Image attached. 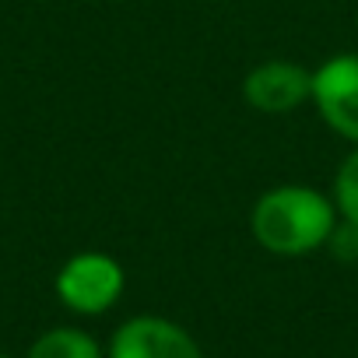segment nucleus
<instances>
[{
	"instance_id": "1",
	"label": "nucleus",
	"mask_w": 358,
	"mask_h": 358,
	"mask_svg": "<svg viewBox=\"0 0 358 358\" xmlns=\"http://www.w3.org/2000/svg\"><path fill=\"white\" fill-rule=\"evenodd\" d=\"M334 197H327L316 187L302 183H281L257 197L250 211L253 239L274 253V257H309L327 246L334 225H337Z\"/></svg>"
},
{
	"instance_id": "2",
	"label": "nucleus",
	"mask_w": 358,
	"mask_h": 358,
	"mask_svg": "<svg viewBox=\"0 0 358 358\" xmlns=\"http://www.w3.org/2000/svg\"><path fill=\"white\" fill-rule=\"evenodd\" d=\"M123 285H127V274L120 260L99 250L74 253L57 271V299L78 316H99L113 309L123 295Z\"/></svg>"
},
{
	"instance_id": "3",
	"label": "nucleus",
	"mask_w": 358,
	"mask_h": 358,
	"mask_svg": "<svg viewBox=\"0 0 358 358\" xmlns=\"http://www.w3.org/2000/svg\"><path fill=\"white\" fill-rule=\"evenodd\" d=\"M320 120L358 144V53H337L313 71V99Z\"/></svg>"
},
{
	"instance_id": "4",
	"label": "nucleus",
	"mask_w": 358,
	"mask_h": 358,
	"mask_svg": "<svg viewBox=\"0 0 358 358\" xmlns=\"http://www.w3.org/2000/svg\"><path fill=\"white\" fill-rule=\"evenodd\" d=\"M243 99L264 116L295 113L313 99V71L295 60H264L243 78Z\"/></svg>"
},
{
	"instance_id": "5",
	"label": "nucleus",
	"mask_w": 358,
	"mask_h": 358,
	"mask_svg": "<svg viewBox=\"0 0 358 358\" xmlns=\"http://www.w3.org/2000/svg\"><path fill=\"white\" fill-rule=\"evenodd\" d=\"M106 358H204L197 341L172 320L134 316L116 327Z\"/></svg>"
},
{
	"instance_id": "6",
	"label": "nucleus",
	"mask_w": 358,
	"mask_h": 358,
	"mask_svg": "<svg viewBox=\"0 0 358 358\" xmlns=\"http://www.w3.org/2000/svg\"><path fill=\"white\" fill-rule=\"evenodd\" d=\"M29 358H102V348L78 327H53L29 348Z\"/></svg>"
},
{
	"instance_id": "7",
	"label": "nucleus",
	"mask_w": 358,
	"mask_h": 358,
	"mask_svg": "<svg viewBox=\"0 0 358 358\" xmlns=\"http://www.w3.org/2000/svg\"><path fill=\"white\" fill-rule=\"evenodd\" d=\"M334 208L344 222L358 225V144L351 148V155L341 162L334 176Z\"/></svg>"
},
{
	"instance_id": "8",
	"label": "nucleus",
	"mask_w": 358,
	"mask_h": 358,
	"mask_svg": "<svg viewBox=\"0 0 358 358\" xmlns=\"http://www.w3.org/2000/svg\"><path fill=\"white\" fill-rule=\"evenodd\" d=\"M323 250H330V253H334L337 260H344V264H355V260H358V225L337 218V225H334V232H330V239H327Z\"/></svg>"
},
{
	"instance_id": "9",
	"label": "nucleus",
	"mask_w": 358,
	"mask_h": 358,
	"mask_svg": "<svg viewBox=\"0 0 358 358\" xmlns=\"http://www.w3.org/2000/svg\"><path fill=\"white\" fill-rule=\"evenodd\" d=\"M0 358H11V355H0Z\"/></svg>"
}]
</instances>
